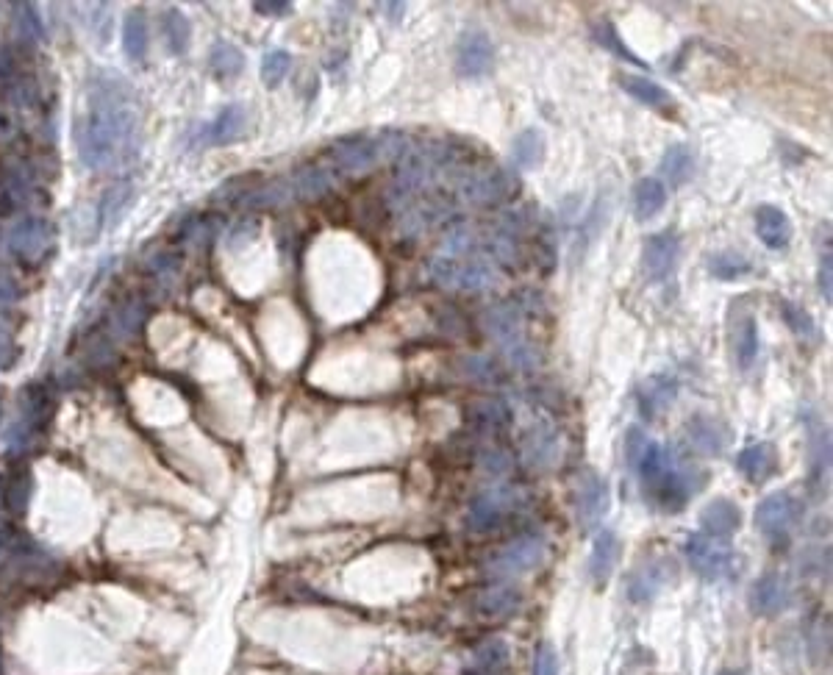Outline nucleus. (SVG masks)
I'll list each match as a JSON object with an SVG mask.
<instances>
[{"label": "nucleus", "instance_id": "obj_1", "mask_svg": "<svg viewBox=\"0 0 833 675\" xmlns=\"http://www.w3.org/2000/svg\"><path fill=\"white\" fill-rule=\"evenodd\" d=\"M134 137H137L134 92L114 73L92 78L87 112L75 131L78 153L84 164L92 170L112 167V162H117L120 156L131 153Z\"/></svg>", "mask_w": 833, "mask_h": 675}, {"label": "nucleus", "instance_id": "obj_2", "mask_svg": "<svg viewBox=\"0 0 833 675\" xmlns=\"http://www.w3.org/2000/svg\"><path fill=\"white\" fill-rule=\"evenodd\" d=\"M484 328L495 339L500 356L509 367L520 373H534L539 367V350L536 342L528 337L525 328V306L520 300H500L484 312Z\"/></svg>", "mask_w": 833, "mask_h": 675}, {"label": "nucleus", "instance_id": "obj_3", "mask_svg": "<svg viewBox=\"0 0 833 675\" xmlns=\"http://www.w3.org/2000/svg\"><path fill=\"white\" fill-rule=\"evenodd\" d=\"M406 148V142L395 131H381V134H359V137H345L328 148V167L336 175H367L378 164L398 159Z\"/></svg>", "mask_w": 833, "mask_h": 675}, {"label": "nucleus", "instance_id": "obj_4", "mask_svg": "<svg viewBox=\"0 0 833 675\" xmlns=\"http://www.w3.org/2000/svg\"><path fill=\"white\" fill-rule=\"evenodd\" d=\"M336 184V173L328 164H309L303 170H295L292 175L275 178L273 184H264L256 189L245 203L256 209H273V206H286L295 200H317L328 195Z\"/></svg>", "mask_w": 833, "mask_h": 675}, {"label": "nucleus", "instance_id": "obj_5", "mask_svg": "<svg viewBox=\"0 0 833 675\" xmlns=\"http://www.w3.org/2000/svg\"><path fill=\"white\" fill-rule=\"evenodd\" d=\"M703 484H706V473L695 464L678 459V453L672 450L670 462L661 467V473L650 484L642 487V495L661 512L675 514L686 509V503L703 489Z\"/></svg>", "mask_w": 833, "mask_h": 675}, {"label": "nucleus", "instance_id": "obj_6", "mask_svg": "<svg viewBox=\"0 0 833 675\" xmlns=\"http://www.w3.org/2000/svg\"><path fill=\"white\" fill-rule=\"evenodd\" d=\"M428 275L434 284L453 289V292H481V289L495 287L498 267L481 253H464V256L439 253L428 262Z\"/></svg>", "mask_w": 833, "mask_h": 675}, {"label": "nucleus", "instance_id": "obj_7", "mask_svg": "<svg viewBox=\"0 0 833 675\" xmlns=\"http://www.w3.org/2000/svg\"><path fill=\"white\" fill-rule=\"evenodd\" d=\"M548 559V542L539 534H523L506 542L503 548L495 550L484 564L486 578L492 584L498 581H517L523 575L534 573L536 567H542V562Z\"/></svg>", "mask_w": 833, "mask_h": 675}, {"label": "nucleus", "instance_id": "obj_8", "mask_svg": "<svg viewBox=\"0 0 833 675\" xmlns=\"http://www.w3.org/2000/svg\"><path fill=\"white\" fill-rule=\"evenodd\" d=\"M523 492L511 484H492L481 489L467 506V525L475 534H489L509 523L514 514L523 509Z\"/></svg>", "mask_w": 833, "mask_h": 675}, {"label": "nucleus", "instance_id": "obj_9", "mask_svg": "<svg viewBox=\"0 0 833 675\" xmlns=\"http://www.w3.org/2000/svg\"><path fill=\"white\" fill-rule=\"evenodd\" d=\"M684 553L689 567L706 581H722L736 575V553L722 539H711L706 534H689L684 539Z\"/></svg>", "mask_w": 833, "mask_h": 675}, {"label": "nucleus", "instance_id": "obj_10", "mask_svg": "<svg viewBox=\"0 0 833 675\" xmlns=\"http://www.w3.org/2000/svg\"><path fill=\"white\" fill-rule=\"evenodd\" d=\"M803 503L792 492H772L756 506V528L772 545H786L792 531L800 525Z\"/></svg>", "mask_w": 833, "mask_h": 675}, {"label": "nucleus", "instance_id": "obj_11", "mask_svg": "<svg viewBox=\"0 0 833 675\" xmlns=\"http://www.w3.org/2000/svg\"><path fill=\"white\" fill-rule=\"evenodd\" d=\"M611 489L609 481L595 470H584L575 478V517L584 531H592L609 514Z\"/></svg>", "mask_w": 833, "mask_h": 675}, {"label": "nucleus", "instance_id": "obj_12", "mask_svg": "<svg viewBox=\"0 0 833 675\" xmlns=\"http://www.w3.org/2000/svg\"><path fill=\"white\" fill-rule=\"evenodd\" d=\"M678 259H681V239L672 231L650 234L642 245V267H645L647 281H653V284L672 278Z\"/></svg>", "mask_w": 833, "mask_h": 675}, {"label": "nucleus", "instance_id": "obj_13", "mask_svg": "<svg viewBox=\"0 0 833 675\" xmlns=\"http://www.w3.org/2000/svg\"><path fill=\"white\" fill-rule=\"evenodd\" d=\"M523 456L528 467L548 470L559 459V431L548 417H536L523 431Z\"/></svg>", "mask_w": 833, "mask_h": 675}, {"label": "nucleus", "instance_id": "obj_14", "mask_svg": "<svg viewBox=\"0 0 833 675\" xmlns=\"http://www.w3.org/2000/svg\"><path fill=\"white\" fill-rule=\"evenodd\" d=\"M792 606V587L786 581L784 573L767 570L756 578V584L750 589V609L759 617H778Z\"/></svg>", "mask_w": 833, "mask_h": 675}, {"label": "nucleus", "instance_id": "obj_15", "mask_svg": "<svg viewBox=\"0 0 833 675\" xmlns=\"http://www.w3.org/2000/svg\"><path fill=\"white\" fill-rule=\"evenodd\" d=\"M492 62H495V45L484 31L461 34L456 45V73L461 78H481L492 70Z\"/></svg>", "mask_w": 833, "mask_h": 675}, {"label": "nucleus", "instance_id": "obj_16", "mask_svg": "<svg viewBox=\"0 0 833 675\" xmlns=\"http://www.w3.org/2000/svg\"><path fill=\"white\" fill-rule=\"evenodd\" d=\"M678 378L672 373H653L636 387V406L645 420H656L678 398Z\"/></svg>", "mask_w": 833, "mask_h": 675}, {"label": "nucleus", "instance_id": "obj_17", "mask_svg": "<svg viewBox=\"0 0 833 675\" xmlns=\"http://www.w3.org/2000/svg\"><path fill=\"white\" fill-rule=\"evenodd\" d=\"M686 442L689 448L697 450L700 456H720L731 442L728 425L722 423L720 417L711 414H692L686 420Z\"/></svg>", "mask_w": 833, "mask_h": 675}, {"label": "nucleus", "instance_id": "obj_18", "mask_svg": "<svg viewBox=\"0 0 833 675\" xmlns=\"http://www.w3.org/2000/svg\"><path fill=\"white\" fill-rule=\"evenodd\" d=\"M672 578V559H647L636 564L634 573L628 575V600L634 603H650L659 595L661 589L670 584Z\"/></svg>", "mask_w": 833, "mask_h": 675}, {"label": "nucleus", "instance_id": "obj_19", "mask_svg": "<svg viewBox=\"0 0 833 675\" xmlns=\"http://www.w3.org/2000/svg\"><path fill=\"white\" fill-rule=\"evenodd\" d=\"M523 600V589L514 581H498V584L481 589V595L475 598V609L486 620H506L523 609Z\"/></svg>", "mask_w": 833, "mask_h": 675}, {"label": "nucleus", "instance_id": "obj_20", "mask_svg": "<svg viewBox=\"0 0 833 675\" xmlns=\"http://www.w3.org/2000/svg\"><path fill=\"white\" fill-rule=\"evenodd\" d=\"M806 428H809V484L814 492H822V487L828 484V473H831V434L822 423L820 417L809 414L806 417Z\"/></svg>", "mask_w": 833, "mask_h": 675}, {"label": "nucleus", "instance_id": "obj_21", "mask_svg": "<svg viewBox=\"0 0 833 675\" xmlns=\"http://www.w3.org/2000/svg\"><path fill=\"white\" fill-rule=\"evenodd\" d=\"M700 528H703L700 534L725 542V539H731L742 528V509L728 498L709 500L700 509Z\"/></svg>", "mask_w": 833, "mask_h": 675}, {"label": "nucleus", "instance_id": "obj_22", "mask_svg": "<svg viewBox=\"0 0 833 675\" xmlns=\"http://www.w3.org/2000/svg\"><path fill=\"white\" fill-rule=\"evenodd\" d=\"M778 448L772 442H753L736 453V467L750 484H767L778 473Z\"/></svg>", "mask_w": 833, "mask_h": 675}, {"label": "nucleus", "instance_id": "obj_23", "mask_svg": "<svg viewBox=\"0 0 833 675\" xmlns=\"http://www.w3.org/2000/svg\"><path fill=\"white\" fill-rule=\"evenodd\" d=\"M617 559H620V539L614 531L603 528L597 531L595 542H592V553H589V578L595 587H606L609 578L614 575V567H617Z\"/></svg>", "mask_w": 833, "mask_h": 675}, {"label": "nucleus", "instance_id": "obj_24", "mask_svg": "<svg viewBox=\"0 0 833 675\" xmlns=\"http://www.w3.org/2000/svg\"><path fill=\"white\" fill-rule=\"evenodd\" d=\"M756 234L770 250H784L792 242V220L784 209L764 203L756 209Z\"/></svg>", "mask_w": 833, "mask_h": 675}, {"label": "nucleus", "instance_id": "obj_25", "mask_svg": "<svg viewBox=\"0 0 833 675\" xmlns=\"http://www.w3.org/2000/svg\"><path fill=\"white\" fill-rule=\"evenodd\" d=\"M620 87L625 89L631 98L645 103L650 109H656V112H675V98H672V92H667V89L661 87V84H656L653 78H647V75L622 73Z\"/></svg>", "mask_w": 833, "mask_h": 675}, {"label": "nucleus", "instance_id": "obj_26", "mask_svg": "<svg viewBox=\"0 0 833 675\" xmlns=\"http://www.w3.org/2000/svg\"><path fill=\"white\" fill-rule=\"evenodd\" d=\"M511 659V645L506 639L489 637L484 639L470 656V664L464 675H498L506 670V664Z\"/></svg>", "mask_w": 833, "mask_h": 675}, {"label": "nucleus", "instance_id": "obj_27", "mask_svg": "<svg viewBox=\"0 0 833 675\" xmlns=\"http://www.w3.org/2000/svg\"><path fill=\"white\" fill-rule=\"evenodd\" d=\"M470 423H473V428L478 431V434H489V437H495V434L506 431V428L511 425L509 403H503V400H495V398L475 403L473 409H470Z\"/></svg>", "mask_w": 833, "mask_h": 675}, {"label": "nucleus", "instance_id": "obj_28", "mask_svg": "<svg viewBox=\"0 0 833 675\" xmlns=\"http://www.w3.org/2000/svg\"><path fill=\"white\" fill-rule=\"evenodd\" d=\"M545 150H548L545 134L539 128H525L511 142V162L523 170H536L545 162Z\"/></svg>", "mask_w": 833, "mask_h": 675}, {"label": "nucleus", "instance_id": "obj_29", "mask_svg": "<svg viewBox=\"0 0 833 675\" xmlns=\"http://www.w3.org/2000/svg\"><path fill=\"white\" fill-rule=\"evenodd\" d=\"M245 125H248V114L242 106H225L223 112L203 128V139L209 145H225V142L237 139L245 131Z\"/></svg>", "mask_w": 833, "mask_h": 675}, {"label": "nucleus", "instance_id": "obj_30", "mask_svg": "<svg viewBox=\"0 0 833 675\" xmlns=\"http://www.w3.org/2000/svg\"><path fill=\"white\" fill-rule=\"evenodd\" d=\"M667 203V187L661 178H639L634 187V214L636 220H653Z\"/></svg>", "mask_w": 833, "mask_h": 675}, {"label": "nucleus", "instance_id": "obj_31", "mask_svg": "<svg viewBox=\"0 0 833 675\" xmlns=\"http://www.w3.org/2000/svg\"><path fill=\"white\" fill-rule=\"evenodd\" d=\"M661 175L670 187H684L686 181H692L695 175V156L686 145H670L661 156ZM664 184V187H667Z\"/></svg>", "mask_w": 833, "mask_h": 675}, {"label": "nucleus", "instance_id": "obj_32", "mask_svg": "<svg viewBox=\"0 0 833 675\" xmlns=\"http://www.w3.org/2000/svg\"><path fill=\"white\" fill-rule=\"evenodd\" d=\"M759 348H761L759 323H756V317H753V314H745L734 331V353H736V362H739L742 370H750V367L756 364V359H759Z\"/></svg>", "mask_w": 833, "mask_h": 675}, {"label": "nucleus", "instance_id": "obj_33", "mask_svg": "<svg viewBox=\"0 0 833 675\" xmlns=\"http://www.w3.org/2000/svg\"><path fill=\"white\" fill-rule=\"evenodd\" d=\"M706 267H709V273L714 275V278H720V281H734V278H742V275H747L753 270L750 259L742 256V253H736V250H717V253H711Z\"/></svg>", "mask_w": 833, "mask_h": 675}, {"label": "nucleus", "instance_id": "obj_34", "mask_svg": "<svg viewBox=\"0 0 833 675\" xmlns=\"http://www.w3.org/2000/svg\"><path fill=\"white\" fill-rule=\"evenodd\" d=\"M781 314H784V323L789 325V331L795 334L800 342H817L820 339V331H817V323L811 320V314L797 306L792 300H781Z\"/></svg>", "mask_w": 833, "mask_h": 675}, {"label": "nucleus", "instance_id": "obj_35", "mask_svg": "<svg viewBox=\"0 0 833 675\" xmlns=\"http://www.w3.org/2000/svg\"><path fill=\"white\" fill-rule=\"evenodd\" d=\"M209 64H212V70L220 75V78H234V75L242 73V67H245V56L239 53V48L223 42V45H214Z\"/></svg>", "mask_w": 833, "mask_h": 675}, {"label": "nucleus", "instance_id": "obj_36", "mask_svg": "<svg viewBox=\"0 0 833 675\" xmlns=\"http://www.w3.org/2000/svg\"><path fill=\"white\" fill-rule=\"evenodd\" d=\"M125 50L131 59H142L148 50V31H145V17L142 12L128 14L125 20Z\"/></svg>", "mask_w": 833, "mask_h": 675}, {"label": "nucleus", "instance_id": "obj_37", "mask_svg": "<svg viewBox=\"0 0 833 675\" xmlns=\"http://www.w3.org/2000/svg\"><path fill=\"white\" fill-rule=\"evenodd\" d=\"M164 37L170 42L173 53H184L189 45V23L181 12H167L164 14Z\"/></svg>", "mask_w": 833, "mask_h": 675}, {"label": "nucleus", "instance_id": "obj_38", "mask_svg": "<svg viewBox=\"0 0 833 675\" xmlns=\"http://www.w3.org/2000/svg\"><path fill=\"white\" fill-rule=\"evenodd\" d=\"M292 67V56L286 50H270L262 62V78L267 87H278Z\"/></svg>", "mask_w": 833, "mask_h": 675}, {"label": "nucleus", "instance_id": "obj_39", "mask_svg": "<svg viewBox=\"0 0 833 675\" xmlns=\"http://www.w3.org/2000/svg\"><path fill=\"white\" fill-rule=\"evenodd\" d=\"M464 373L470 375L473 381H478V384H489V387H495V384L503 381V370L495 362H489L486 356L464 359Z\"/></svg>", "mask_w": 833, "mask_h": 675}, {"label": "nucleus", "instance_id": "obj_40", "mask_svg": "<svg viewBox=\"0 0 833 675\" xmlns=\"http://www.w3.org/2000/svg\"><path fill=\"white\" fill-rule=\"evenodd\" d=\"M478 459H481V467H484L489 475H498L500 478V475H506L511 470V456L503 448H498V445H486V448H481Z\"/></svg>", "mask_w": 833, "mask_h": 675}, {"label": "nucleus", "instance_id": "obj_41", "mask_svg": "<svg viewBox=\"0 0 833 675\" xmlns=\"http://www.w3.org/2000/svg\"><path fill=\"white\" fill-rule=\"evenodd\" d=\"M595 39H597V42H600V45H603V48L614 50V56H620V59H625V62L642 64V59H636L634 53H631V50H628V48H625V45H622L620 37H617V31H614V28H611L609 23H600V25H597V28H595Z\"/></svg>", "mask_w": 833, "mask_h": 675}, {"label": "nucleus", "instance_id": "obj_42", "mask_svg": "<svg viewBox=\"0 0 833 675\" xmlns=\"http://www.w3.org/2000/svg\"><path fill=\"white\" fill-rule=\"evenodd\" d=\"M534 675H559V653L550 642H542L534 656Z\"/></svg>", "mask_w": 833, "mask_h": 675}, {"label": "nucleus", "instance_id": "obj_43", "mask_svg": "<svg viewBox=\"0 0 833 675\" xmlns=\"http://www.w3.org/2000/svg\"><path fill=\"white\" fill-rule=\"evenodd\" d=\"M831 245H825V250H822L820 256V289H822V298L831 303V295H833V281H831Z\"/></svg>", "mask_w": 833, "mask_h": 675}, {"label": "nucleus", "instance_id": "obj_44", "mask_svg": "<svg viewBox=\"0 0 833 675\" xmlns=\"http://www.w3.org/2000/svg\"><path fill=\"white\" fill-rule=\"evenodd\" d=\"M256 9H259L262 14H273V17L292 12V6H289V3H256Z\"/></svg>", "mask_w": 833, "mask_h": 675}, {"label": "nucleus", "instance_id": "obj_45", "mask_svg": "<svg viewBox=\"0 0 833 675\" xmlns=\"http://www.w3.org/2000/svg\"><path fill=\"white\" fill-rule=\"evenodd\" d=\"M720 675H745V673H742V670H722Z\"/></svg>", "mask_w": 833, "mask_h": 675}]
</instances>
